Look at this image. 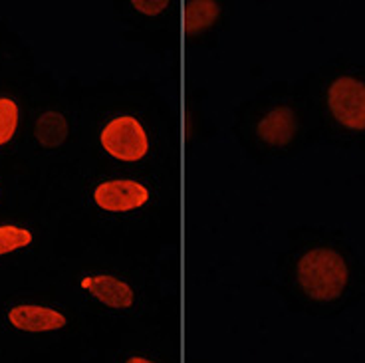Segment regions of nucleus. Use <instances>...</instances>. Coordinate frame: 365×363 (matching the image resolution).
I'll return each instance as SVG.
<instances>
[{
  "instance_id": "obj_1",
  "label": "nucleus",
  "mask_w": 365,
  "mask_h": 363,
  "mask_svg": "<svg viewBox=\"0 0 365 363\" xmlns=\"http://www.w3.org/2000/svg\"><path fill=\"white\" fill-rule=\"evenodd\" d=\"M298 280L304 292L318 302L341 296L347 284L346 260L329 248H316L298 262Z\"/></svg>"
},
{
  "instance_id": "obj_2",
  "label": "nucleus",
  "mask_w": 365,
  "mask_h": 363,
  "mask_svg": "<svg viewBox=\"0 0 365 363\" xmlns=\"http://www.w3.org/2000/svg\"><path fill=\"white\" fill-rule=\"evenodd\" d=\"M101 145L119 161H139L149 149V141L135 118H118L101 131Z\"/></svg>"
},
{
  "instance_id": "obj_3",
  "label": "nucleus",
  "mask_w": 365,
  "mask_h": 363,
  "mask_svg": "<svg viewBox=\"0 0 365 363\" xmlns=\"http://www.w3.org/2000/svg\"><path fill=\"white\" fill-rule=\"evenodd\" d=\"M328 103L334 118L349 129H365V83L356 78H338L329 86Z\"/></svg>"
},
{
  "instance_id": "obj_4",
  "label": "nucleus",
  "mask_w": 365,
  "mask_h": 363,
  "mask_svg": "<svg viewBox=\"0 0 365 363\" xmlns=\"http://www.w3.org/2000/svg\"><path fill=\"white\" fill-rule=\"evenodd\" d=\"M93 199L103 210L128 213L145 205L149 199V191L139 183L119 179V181H108L100 185L93 193Z\"/></svg>"
},
{
  "instance_id": "obj_5",
  "label": "nucleus",
  "mask_w": 365,
  "mask_h": 363,
  "mask_svg": "<svg viewBox=\"0 0 365 363\" xmlns=\"http://www.w3.org/2000/svg\"><path fill=\"white\" fill-rule=\"evenodd\" d=\"M296 128H298V123H296V113L292 109L276 108L266 118H262V121L256 128V133L268 145L282 147L292 141L296 136Z\"/></svg>"
},
{
  "instance_id": "obj_6",
  "label": "nucleus",
  "mask_w": 365,
  "mask_h": 363,
  "mask_svg": "<svg viewBox=\"0 0 365 363\" xmlns=\"http://www.w3.org/2000/svg\"><path fill=\"white\" fill-rule=\"evenodd\" d=\"M10 324L24 332H50L66 326V318L56 310L42 306H16L9 312Z\"/></svg>"
},
{
  "instance_id": "obj_7",
  "label": "nucleus",
  "mask_w": 365,
  "mask_h": 363,
  "mask_svg": "<svg viewBox=\"0 0 365 363\" xmlns=\"http://www.w3.org/2000/svg\"><path fill=\"white\" fill-rule=\"evenodd\" d=\"M82 288H88L96 298L110 308L123 310L133 304V290L125 282L118 280L113 276L86 278V280H82Z\"/></svg>"
},
{
  "instance_id": "obj_8",
  "label": "nucleus",
  "mask_w": 365,
  "mask_h": 363,
  "mask_svg": "<svg viewBox=\"0 0 365 363\" xmlns=\"http://www.w3.org/2000/svg\"><path fill=\"white\" fill-rule=\"evenodd\" d=\"M34 136L40 141V145L46 149H54V147L62 145L68 137V123L62 113L56 111H48L44 116H40L36 121V129Z\"/></svg>"
},
{
  "instance_id": "obj_9",
  "label": "nucleus",
  "mask_w": 365,
  "mask_h": 363,
  "mask_svg": "<svg viewBox=\"0 0 365 363\" xmlns=\"http://www.w3.org/2000/svg\"><path fill=\"white\" fill-rule=\"evenodd\" d=\"M219 4L212 0H191L185 4V32L197 34L209 28L219 16Z\"/></svg>"
},
{
  "instance_id": "obj_10",
  "label": "nucleus",
  "mask_w": 365,
  "mask_h": 363,
  "mask_svg": "<svg viewBox=\"0 0 365 363\" xmlns=\"http://www.w3.org/2000/svg\"><path fill=\"white\" fill-rule=\"evenodd\" d=\"M19 123V108L12 100L0 98V145L9 143Z\"/></svg>"
},
{
  "instance_id": "obj_11",
  "label": "nucleus",
  "mask_w": 365,
  "mask_h": 363,
  "mask_svg": "<svg viewBox=\"0 0 365 363\" xmlns=\"http://www.w3.org/2000/svg\"><path fill=\"white\" fill-rule=\"evenodd\" d=\"M32 242V235L26 228L0 227V255H9L16 248L28 246Z\"/></svg>"
},
{
  "instance_id": "obj_12",
  "label": "nucleus",
  "mask_w": 365,
  "mask_h": 363,
  "mask_svg": "<svg viewBox=\"0 0 365 363\" xmlns=\"http://www.w3.org/2000/svg\"><path fill=\"white\" fill-rule=\"evenodd\" d=\"M131 6L147 16H155L169 6V0H131Z\"/></svg>"
},
{
  "instance_id": "obj_13",
  "label": "nucleus",
  "mask_w": 365,
  "mask_h": 363,
  "mask_svg": "<svg viewBox=\"0 0 365 363\" xmlns=\"http://www.w3.org/2000/svg\"><path fill=\"white\" fill-rule=\"evenodd\" d=\"M128 363H153V362H149V359H145V357H131V359H128Z\"/></svg>"
}]
</instances>
